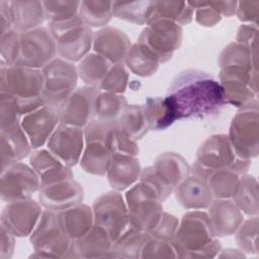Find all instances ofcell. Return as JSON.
Returning a JSON list of instances; mask_svg holds the SVG:
<instances>
[{"mask_svg":"<svg viewBox=\"0 0 259 259\" xmlns=\"http://www.w3.org/2000/svg\"><path fill=\"white\" fill-rule=\"evenodd\" d=\"M164 98L172 108L176 120L214 115L226 103L220 82L209 74L194 69L178 74Z\"/></svg>","mask_w":259,"mask_h":259,"instance_id":"cell-1","label":"cell"},{"mask_svg":"<svg viewBox=\"0 0 259 259\" xmlns=\"http://www.w3.org/2000/svg\"><path fill=\"white\" fill-rule=\"evenodd\" d=\"M213 233L207 212L191 210L186 212L179 222L172 244L178 257H214L222 246Z\"/></svg>","mask_w":259,"mask_h":259,"instance_id":"cell-2","label":"cell"},{"mask_svg":"<svg viewBox=\"0 0 259 259\" xmlns=\"http://www.w3.org/2000/svg\"><path fill=\"white\" fill-rule=\"evenodd\" d=\"M44 74L39 69L1 64V92L14 97L22 116L45 105Z\"/></svg>","mask_w":259,"mask_h":259,"instance_id":"cell-3","label":"cell"},{"mask_svg":"<svg viewBox=\"0 0 259 259\" xmlns=\"http://www.w3.org/2000/svg\"><path fill=\"white\" fill-rule=\"evenodd\" d=\"M162 201L158 191L147 182L140 180L130 187L125 193V203L131 227L150 234L164 212Z\"/></svg>","mask_w":259,"mask_h":259,"instance_id":"cell-4","label":"cell"},{"mask_svg":"<svg viewBox=\"0 0 259 259\" xmlns=\"http://www.w3.org/2000/svg\"><path fill=\"white\" fill-rule=\"evenodd\" d=\"M30 243L35 252L32 256L46 258L67 257L72 245L59 211L46 209L30 234Z\"/></svg>","mask_w":259,"mask_h":259,"instance_id":"cell-5","label":"cell"},{"mask_svg":"<svg viewBox=\"0 0 259 259\" xmlns=\"http://www.w3.org/2000/svg\"><path fill=\"white\" fill-rule=\"evenodd\" d=\"M49 30L56 41L57 54L68 62H80L92 47L94 33L79 15L67 21L50 22Z\"/></svg>","mask_w":259,"mask_h":259,"instance_id":"cell-6","label":"cell"},{"mask_svg":"<svg viewBox=\"0 0 259 259\" xmlns=\"http://www.w3.org/2000/svg\"><path fill=\"white\" fill-rule=\"evenodd\" d=\"M113 124L96 119L84 127L85 146L79 163L85 172L97 176L107 173L112 156L109 137Z\"/></svg>","mask_w":259,"mask_h":259,"instance_id":"cell-7","label":"cell"},{"mask_svg":"<svg viewBox=\"0 0 259 259\" xmlns=\"http://www.w3.org/2000/svg\"><path fill=\"white\" fill-rule=\"evenodd\" d=\"M189 174L190 168L182 156L164 153L152 166L142 170L140 180L151 184L165 200Z\"/></svg>","mask_w":259,"mask_h":259,"instance_id":"cell-8","label":"cell"},{"mask_svg":"<svg viewBox=\"0 0 259 259\" xmlns=\"http://www.w3.org/2000/svg\"><path fill=\"white\" fill-rule=\"evenodd\" d=\"M44 74L42 98L46 105L58 109L76 90L77 67L62 58H55L41 69Z\"/></svg>","mask_w":259,"mask_h":259,"instance_id":"cell-9","label":"cell"},{"mask_svg":"<svg viewBox=\"0 0 259 259\" xmlns=\"http://www.w3.org/2000/svg\"><path fill=\"white\" fill-rule=\"evenodd\" d=\"M57 46L49 28L19 32V58L15 66L41 70L56 58Z\"/></svg>","mask_w":259,"mask_h":259,"instance_id":"cell-10","label":"cell"},{"mask_svg":"<svg viewBox=\"0 0 259 259\" xmlns=\"http://www.w3.org/2000/svg\"><path fill=\"white\" fill-rule=\"evenodd\" d=\"M196 162L211 171L232 169L243 175L250 166V160L239 157L227 135H214L207 138L199 147Z\"/></svg>","mask_w":259,"mask_h":259,"instance_id":"cell-11","label":"cell"},{"mask_svg":"<svg viewBox=\"0 0 259 259\" xmlns=\"http://www.w3.org/2000/svg\"><path fill=\"white\" fill-rule=\"evenodd\" d=\"M94 225L103 229L114 242L131 226L125 200L114 190L101 194L93 206Z\"/></svg>","mask_w":259,"mask_h":259,"instance_id":"cell-12","label":"cell"},{"mask_svg":"<svg viewBox=\"0 0 259 259\" xmlns=\"http://www.w3.org/2000/svg\"><path fill=\"white\" fill-rule=\"evenodd\" d=\"M258 103L243 108L232 119L228 138L237 155L251 160L258 155Z\"/></svg>","mask_w":259,"mask_h":259,"instance_id":"cell-13","label":"cell"},{"mask_svg":"<svg viewBox=\"0 0 259 259\" xmlns=\"http://www.w3.org/2000/svg\"><path fill=\"white\" fill-rule=\"evenodd\" d=\"M182 36V27L179 24L170 20L158 19L147 24L138 41L151 50L160 63H165L180 48Z\"/></svg>","mask_w":259,"mask_h":259,"instance_id":"cell-14","label":"cell"},{"mask_svg":"<svg viewBox=\"0 0 259 259\" xmlns=\"http://www.w3.org/2000/svg\"><path fill=\"white\" fill-rule=\"evenodd\" d=\"M0 186L1 199L10 202L30 198L39 191L41 182L30 165L16 162L2 170Z\"/></svg>","mask_w":259,"mask_h":259,"instance_id":"cell-15","label":"cell"},{"mask_svg":"<svg viewBox=\"0 0 259 259\" xmlns=\"http://www.w3.org/2000/svg\"><path fill=\"white\" fill-rule=\"evenodd\" d=\"M100 89L93 86H84L76 90L57 109L60 122L84 128L92 121L94 104Z\"/></svg>","mask_w":259,"mask_h":259,"instance_id":"cell-16","label":"cell"},{"mask_svg":"<svg viewBox=\"0 0 259 259\" xmlns=\"http://www.w3.org/2000/svg\"><path fill=\"white\" fill-rule=\"evenodd\" d=\"M41 206L30 198L10 201L2 210L1 225L16 237L29 236L41 217Z\"/></svg>","mask_w":259,"mask_h":259,"instance_id":"cell-17","label":"cell"},{"mask_svg":"<svg viewBox=\"0 0 259 259\" xmlns=\"http://www.w3.org/2000/svg\"><path fill=\"white\" fill-rule=\"evenodd\" d=\"M84 146V130L61 122L47 143L48 150L68 167L80 162Z\"/></svg>","mask_w":259,"mask_h":259,"instance_id":"cell-18","label":"cell"},{"mask_svg":"<svg viewBox=\"0 0 259 259\" xmlns=\"http://www.w3.org/2000/svg\"><path fill=\"white\" fill-rule=\"evenodd\" d=\"M220 72L239 75L257 84V48L231 42L222 52Z\"/></svg>","mask_w":259,"mask_h":259,"instance_id":"cell-19","label":"cell"},{"mask_svg":"<svg viewBox=\"0 0 259 259\" xmlns=\"http://www.w3.org/2000/svg\"><path fill=\"white\" fill-rule=\"evenodd\" d=\"M59 123L58 110L46 104L24 114L20 120V126L34 150L48 143Z\"/></svg>","mask_w":259,"mask_h":259,"instance_id":"cell-20","label":"cell"},{"mask_svg":"<svg viewBox=\"0 0 259 259\" xmlns=\"http://www.w3.org/2000/svg\"><path fill=\"white\" fill-rule=\"evenodd\" d=\"M38 198L46 209L60 211L81 203L84 191L77 181L68 179L40 186Z\"/></svg>","mask_w":259,"mask_h":259,"instance_id":"cell-21","label":"cell"},{"mask_svg":"<svg viewBox=\"0 0 259 259\" xmlns=\"http://www.w3.org/2000/svg\"><path fill=\"white\" fill-rule=\"evenodd\" d=\"M94 53L106 59L111 65L122 64L131 49L130 38L116 27L105 26L93 34Z\"/></svg>","mask_w":259,"mask_h":259,"instance_id":"cell-22","label":"cell"},{"mask_svg":"<svg viewBox=\"0 0 259 259\" xmlns=\"http://www.w3.org/2000/svg\"><path fill=\"white\" fill-rule=\"evenodd\" d=\"M207 215L214 235L219 237L235 234L244 221L243 212L230 198L213 199Z\"/></svg>","mask_w":259,"mask_h":259,"instance_id":"cell-23","label":"cell"},{"mask_svg":"<svg viewBox=\"0 0 259 259\" xmlns=\"http://www.w3.org/2000/svg\"><path fill=\"white\" fill-rule=\"evenodd\" d=\"M29 165L38 175L41 186L74 178L71 167L63 164L48 149H35L30 154Z\"/></svg>","mask_w":259,"mask_h":259,"instance_id":"cell-24","label":"cell"},{"mask_svg":"<svg viewBox=\"0 0 259 259\" xmlns=\"http://www.w3.org/2000/svg\"><path fill=\"white\" fill-rule=\"evenodd\" d=\"M141 165L136 156L113 154L107 170L110 186L116 191H122L137 183L141 176Z\"/></svg>","mask_w":259,"mask_h":259,"instance_id":"cell-25","label":"cell"},{"mask_svg":"<svg viewBox=\"0 0 259 259\" xmlns=\"http://www.w3.org/2000/svg\"><path fill=\"white\" fill-rule=\"evenodd\" d=\"M174 191L177 200L186 209H205L213 201L212 193L206 181L194 175H188Z\"/></svg>","mask_w":259,"mask_h":259,"instance_id":"cell-26","label":"cell"},{"mask_svg":"<svg viewBox=\"0 0 259 259\" xmlns=\"http://www.w3.org/2000/svg\"><path fill=\"white\" fill-rule=\"evenodd\" d=\"M112 243L108 234L100 227L94 225L86 235L72 241L67 257L72 253L74 257L85 258L112 256Z\"/></svg>","mask_w":259,"mask_h":259,"instance_id":"cell-27","label":"cell"},{"mask_svg":"<svg viewBox=\"0 0 259 259\" xmlns=\"http://www.w3.org/2000/svg\"><path fill=\"white\" fill-rule=\"evenodd\" d=\"M0 137L2 170L31 154V145L20 124L0 131Z\"/></svg>","mask_w":259,"mask_h":259,"instance_id":"cell-28","label":"cell"},{"mask_svg":"<svg viewBox=\"0 0 259 259\" xmlns=\"http://www.w3.org/2000/svg\"><path fill=\"white\" fill-rule=\"evenodd\" d=\"M12 27L18 32L39 27L46 19L42 1H11Z\"/></svg>","mask_w":259,"mask_h":259,"instance_id":"cell-29","label":"cell"},{"mask_svg":"<svg viewBox=\"0 0 259 259\" xmlns=\"http://www.w3.org/2000/svg\"><path fill=\"white\" fill-rule=\"evenodd\" d=\"M59 214L72 241L86 235L94 226L92 207L82 202L60 210Z\"/></svg>","mask_w":259,"mask_h":259,"instance_id":"cell-30","label":"cell"},{"mask_svg":"<svg viewBox=\"0 0 259 259\" xmlns=\"http://www.w3.org/2000/svg\"><path fill=\"white\" fill-rule=\"evenodd\" d=\"M194 10L184 1H153V10L148 21L158 19L170 20L177 24H188L193 19ZM147 23V24H148Z\"/></svg>","mask_w":259,"mask_h":259,"instance_id":"cell-31","label":"cell"},{"mask_svg":"<svg viewBox=\"0 0 259 259\" xmlns=\"http://www.w3.org/2000/svg\"><path fill=\"white\" fill-rule=\"evenodd\" d=\"M258 183L255 177L244 175L240 177L235 190L232 194V200L239 209L250 217L258 214Z\"/></svg>","mask_w":259,"mask_h":259,"instance_id":"cell-32","label":"cell"},{"mask_svg":"<svg viewBox=\"0 0 259 259\" xmlns=\"http://www.w3.org/2000/svg\"><path fill=\"white\" fill-rule=\"evenodd\" d=\"M124 62L134 74L141 77L154 75L160 65L156 55L139 41L131 47Z\"/></svg>","mask_w":259,"mask_h":259,"instance_id":"cell-33","label":"cell"},{"mask_svg":"<svg viewBox=\"0 0 259 259\" xmlns=\"http://www.w3.org/2000/svg\"><path fill=\"white\" fill-rule=\"evenodd\" d=\"M149 131H163L170 126L176 117L164 97H150L143 105Z\"/></svg>","mask_w":259,"mask_h":259,"instance_id":"cell-34","label":"cell"},{"mask_svg":"<svg viewBox=\"0 0 259 259\" xmlns=\"http://www.w3.org/2000/svg\"><path fill=\"white\" fill-rule=\"evenodd\" d=\"M151 235L147 232L139 231L133 227H128L121 236H119L111 246L113 257L140 258L142 249Z\"/></svg>","mask_w":259,"mask_h":259,"instance_id":"cell-35","label":"cell"},{"mask_svg":"<svg viewBox=\"0 0 259 259\" xmlns=\"http://www.w3.org/2000/svg\"><path fill=\"white\" fill-rule=\"evenodd\" d=\"M111 64L96 53L86 55L77 66L79 78L87 86L99 87L101 81L110 69Z\"/></svg>","mask_w":259,"mask_h":259,"instance_id":"cell-36","label":"cell"},{"mask_svg":"<svg viewBox=\"0 0 259 259\" xmlns=\"http://www.w3.org/2000/svg\"><path fill=\"white\" fill-rule=\"evenodd\" d=\"M115 123L135 141L140 140L149 131L143 105L140 104L126 105Z\"/></svg>","mask_w":259,"mask_h":259,"instance_id":"cell-37","label":"cell"},{"mask_svg":"<svg viewBox=\"0 0 259 259\" xmlns=\"http://www.w3.org/2000/svg\"><path fill=\"white\" fill-rule=\"evenodd\" d=\"M126 105V99L121 94L100 91L95 99L94 115L105 122H116Z\"/></svg>","mask_w":259,"mask_h":259,"instance_id":"cell-38","label":"cell"},{"mask_svg":"<svg viewBox=\"0 0 259 259\" xmlns=\"http://www.w3.org/2000/svg\"><path fill=\"white\" fill-rule=\"evenodd\" d=\"M113 1H80L79 17L90 27H101L107 24L111 17Z\"/></svg>","mask_w":259,"mask_h":259,"instance_id":"cell-39","label":"cell"},{"mask_svg":"<svg viewBox=\"0 0 259 259\" xmlns=\"http://www.w3.org/2000/svg\"><path fill=\"white\" fill-rule=\"evenodd\" d=\"M152 10L153 1H113L112 3L113 16L139 25L148 23Z\"/></svg>","mask_w":259,"mask_h":259,"instance_id":"cell-40","label":"cell"},{"mask_svg":"<svg viewBox=\"0 0 259 259\" xmlns=\"http://www.w3.org/2000/svg\"><path fill=\"white\" fill-rule=\"evenodd\" d=\"M241 175L232 169H218L210 172L206 183L215 199L231 198Z\"/></svg>","mask_w":259,"mask_h":259,"instance_id":"cell-41","label":"cell"},{"mask_svg":"<svg viewBox=\"0 0 259 259\" xmlns=\"http://www.w3.org/2000/svg\"><path fill=\"white\" fill-rule=\"evenodd\" d=\"M42 4L46 19L62 22L78 16L80 1H42Z\"/></svg>","mask_w":259,"mask_h":259,"instance_id":"cell-42","label":"cell"},{"mask_svg":"<svg viewBox=\"0 0 259 259\" xmlns=\"http://www.w3.org/2000/svg\"><path fill=\"white\" fill-rule=\"evenodd\" d=\"M257 235H258V217H252L243 221L236 232V241L242 251L247 253H257Z\"/></svg>","mask_w":259,"mask_h":259,"instance_id":"cell-43","label":"cell"},{"mask_svg":"<svg viewBox=\"0 0 259 259\" xmlns=\"http://www.w3.org/2000/svg\"><path fill=\"white\" fill-rule=\"evenodd\" d=\"M128 81V73L122 64H114L110 67L99 85L103 92L121 94L125 91Z\"/></svg>","mask_w":259,"mask_h":259,"instance_id":"cell-44","label":"cell"},{"mask_svg":"<svg viewBox=\"0 0 259 259\" xmlns=\"http://www.w3.org/2000/svg\"><path fill=\"white\" fill-rule=\"evenodd\" d=\"M0 99V130L4 131L19 125L22 113L16 99L5 92H1Z\"/></svg>","mask_w":259,"mask_h":259,"instance_id":"cell-45","label":"cell"},{"mask_svg":"<svg viewBox=\"0 0 259 259\" xmlns=\"http://www.w3.org/2000/svg\"><path fill=\"white\" fill-rule=\"evenodd\" d=\"M0 51L1 64L8 67L15 66L19 58V32L11 29L1 34Z\"/></svg>","mask_w":259,"mask_h":259,"instance_id":"cell-46","label":"cell"},{"mask_svg":"<svg viewBox=\"0 0 259 259\" xmlns=\"http://www.w3.org/2000/svg\"><path fill=\"white\" fill-rule=\"evenodd\" d=\"M176 258L177 252L171 241L162 240L154 237L150 239L144 245L140 258Z\"/></svg>","mask_w":259,"mask_h":259,"instance_id":"cell-47","label":"cell"},{"mask_svg":"<svg viewBox=\"0 0 259 259\" xmlns=\"http://www.w3.org/2000/svg\"><path fill=\"white\" fill-rule=\"evenodd\" d=\"M195 13V20L202 26H213L222 19V15L210 5L209 1L188 2Z\"/></svg>","mask_w":259,"mask_h":259,"instance_id":"cell-48","label":"cell"},{"mask_svg":"<svg viewBox=\"0 0 259 259\" xmlns=\"http://www.w3.org/2000/svg\"><path fill=\"white\" fill-rule=\"evenodd\" d=\"M178 225H179V220L175 215L167 212H163L158 225L150 233V235L154 238L172 241L177 231Z\"/></svg>","mask_w":259,"mask_h":259,"instance_id":"cell-49","label":"cell"},{"mask_svg":"<svg viewBox=\"0 0 259 259\" xmlns=\"http://www.w3.org/2000/svg\"><path fill=\"white\" fill-rule=\"evenodd\" d=\"M236 14L242 22L256 24L259 15V1H241L237 3Z\"/></svg>","mask_w":259,"mask_h":259,"instance_id":"cell-50","label":"cell"},{"mask_svg":"<svg viewBox=\"0 0 259 259\" xmlns=\"http://www.w3.org/2000/svg\"><path fill=\"white\" fill-rule=\"evenodd\" d=\"M257 25L252 23L242 24L238 30L236 42L250 48H257Z\"/></svg>","mask_w":259,"mask_h":259,"instance_id":"cell-51","label":"cell"},{"mask_svg":"<svg viewBox=\"0 0 259 259\" xmlns=\"http://www.w3.org/2000/svg\"><path fill=\"white\" fill-rule=\"evenodd\" d=\"M14 235L1 225V240H0V258H10L14 250Z\"/></svg>","mask_w":259,"mask_h":259,"instance_id":"cell-52","label":"cell"},{"mask_svg":"<svg viewBox=\"0 0 259 259\" xmlns=\"http://www.w3.org/2000/svg\"><path fill=\"white\" fill-rule=\"evenodd\" d=\"M0 26L1 34L13 29L12 27V12L11 1L0 0Z\"/></svg>","mask_w":259,"mask_h":259,"instance_id":"cell-53","label":"cell"},{"mask_svg":"<svg viewBox=\"0 0 259 259\" xmlns=\"http://www.w3.org/2000/svg\"><path fill=\"white\" fill-rule=\"evenodd\" d=\"M209 3L222 16H233L236 14L238 3L236 1H210Z\"/></svg>","mask_w":259,"mask_h":259,"instance_id":"cell-54","label":"cell"}]
</instances>
